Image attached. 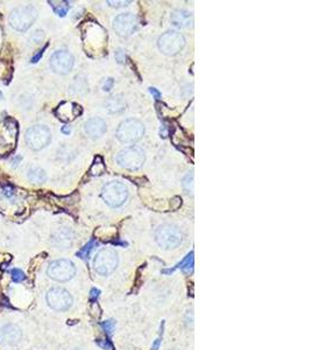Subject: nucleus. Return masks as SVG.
I'll return each instance as SVG.
<instances>
[{"mask_svg":"<svg viewBox=\"0 0 311 350\" xmlns=\"http://www.w3.org/2000/svg\"><path fill=\"white\" fill-rule=\"evenodd\" d=\"M155 239L158 246L164 250H172L177 248L183 240V234L176 225L162 224L156 229Z\"/></svg>","mask_w":311,"mask_h":350,"instance_id":"obj_1","label":"nucleus"},{"mask_svg":"<svg viewBox=\"0 0 311 350\" xmlns=\"http://www.w3.org/2000/svg\"><path fill=\"white\" fill-rule=\"evenodd\" d=\"M145 134V126L137 119H126L120 123L117 130V138L122 144H134Z\"/></svg>","mask_w":311,"mask_h":350,"instance_id":"obj_2","label":"nucleus"},{"mask_svg":"<svg viewBox=\"0 0 311 350\" xmlns=\"http://www.w3.org/2000/svg\"><path fill=\"white\" fill-rule=\"evenodd\" d=\"M146 161V154L142 148L138 146H131L122 149L117 155V163L125 169L137 170L141 168Z\"/></svg>","mask_w":311,"mask_h":350,"instance_id":"obj_3","label":"nucleus"},{"mask_svg":"<svg viewBox=\"0 0 311 350\" xmlns=\"http://www.w3.org/2000/svg\"><path fill=\"white\" fill-rule=\"evenodd\" d=\"M36 18L37 11L35 10L33 6L26 5L12 11L8 21H10V25L16 31L23 32L33 25Z\"/></svg>","mask_w":311,"mask_h":350,"instance_id":"obj_4","label":"nucleus"},{"mask_svg":"<svg viewBox=\"0 0 311 350\" xmlns=\"http://www.w3.org/2000/svg\"><path fill=\"white\" fill-rule=\"evenodd\" d=\"M103 199L112 208H119L127 201L128 190L124 184L118 181L108 182L103 188Z\"/></svg>","mask_w":311,"mask_h":350,"instance_id":"obj_5","label":"nucleus"},{"mask_svg":"<svg viewBox=\"0 0 311 350\" xmlns=\"http://www.w3.org/2000/svg\"><path fill=\"white\" fill-rule=\"evenodd\" d=\"M158 48L168 56H175L183 49L186 40L181 33L176 31H168L158 37Z\"/></svg>","mask_w":311,"mask_h":350,"instance_id":"obj_6","label":"nucleus"},{"mask_svg":"<svg viewBox=\"0 0 311 350\" xmlns=\"http://www.w3.org/2000/svg\"><path fill=\"white\" fill-rule=\"evenodd\" d=\"M26 143L33 151H40L51 143V130L45 125H35L29 128L25 136Z\"/></svg>","mask_w":311,"mask_h":350,"instance_id":"obj_7","label":"nucleus"},{"mask_svg":"<svg viewBox=\"0 0 311 350\" xmlns=\"http://www.w3.org/2000/svg\"><path fill=\"white\" fill-rule=\"evenodd\" d=\"M93 265H95V270L99 275H111L118 266V255L112 249H102L96 255Z\"/></svg>","mask_w":311,"mask_h":350,"instance_id":"obj_8","label":"nucleus"},{"mask_svg":"<svg viewBox=\"0 0 311 350\" xmlns=\"http://www.w3.org/2000/svg\"><path fill=\"white\" fill-rule=\"evenodd\" d=\"M47 273L52 280L56 281H68L75 276L76 269L74 263L69 259H58L54 260L48 266Z\"/></svg>","mask_w":311,"mask_h":350,"instance_id":"obj_9","label":"nucleus"},{"mask_svg":"<svg viewBox=\"0 0 311 350\" xmlns=\"http://www.w3.org/2000/svg\"><path fill=\"white\" fill-rule=\"evenodd\" d=\"M47 304L52 310L63 312L69 310L72 305V296L64 288L55 287L47 293Z\"/></svg>","mask_w":311,"mask_h":350,"instance_id":"obj_10","label":"nucleus"},{"mask_svg":"<svg viewBox=\"0 0 311 350\" xmlns=\"http://www.w3.org/2000/svg\"><path fill=\"white\" fill-rule=\"evenodd\" d=\"M74 56L67 51H57L52 55L51 57V67L55 73L68 74L74 67Z\"/></svg>","mask_w":311,"mask_h":350,"instance_id":"obj_11","label":"nucleus"},{"mask_svg":"<svg viewBox=\"0 0 311 350\" xmlns=\"http://www.w3.org/2000/svg\"><path fill=\"white\" fill-rule=\"evenodd\" d=\"M138 19L134 14L122 13L119 14L113 21V29L120 37H128L136 31Z\"/></svg>","mask_w":311,"mask_h":350,"instance_id":"obj_12","label":"nucleus"},{"mask_svg":"<svg viewBox=\"0 0 311 350\" xmlns=\"http://www.w3.org/2000/svg\"><path fill=\"white\" fill-rule=\"evenodd\" d=\"M106 129H107L106 123H105L102 118H98V117L89 119L84 124L85 134H86L89 138H92V139L101 138L103 134L106 132Z\"/></svg>","mask_w":311,"mask_h":350,"instance_id":"obj_13","label":"nucleus"},{"mask_svg":"<svg viewBox=\"0 0 311 350\" xmlns=\"http://www.w3.org/2000/svg\"><path fill=\"white\" fill-rule=\"evenodd\" d=\"M21 339V331L14 325H6L0 328V342L5 345H16Z\"/></svg>","mask_w":311,"mask_h":350,"instance_id":"obj_14","label":"nucleus"},{"mask_svg":"<svg viewBox=\"0 0 311 350\" xmlns=\"http://www.w3.org/2000/svg\"><path fill=\"white\" fill-rule=\"evenodd\" d=\"M172 22L176 27H189L192 23V16L188 11H175L172 14Z\"/></svg>","mask_w":311,"mask_h":350,"instance_id":"obj_15","label":"nucleus"},{"mask_svg":"<svg viewBox=\"0 0 311 350\" xmlns=\"http://www.w3.org/2000/svg\"><path fill=\"white\" fill-rule=\"evenodd\" d=\"M72 234L71 231L68 230V229H62L56 234V236L54 237V242L56 245L61 246V248H68V246L71 245L72 243Z\"/></svg>","mask_w":311,"mask_h":350,"instance_id":"obj_16","label":"nucleus"},{"mask_svg":"<svg viewBox=\"0 0 311 350\" xmlns=\"http://www.w3.org/2000/svg\"><path fill=\"white\" fill-rule=\"evenodd\" d=\"M106 109L110 112L118 113L126 109V103L120 96H113L106 101Z\"/></svg>","mask_w":311,"mask_h":350,"instance_id":"obj_17","label":"nucleus"},{"mask_svg":"<svg viewBox=\"0 0 311 350\" xmlns=\"http://www.w3.org/2000/svg\"><path fill=\"white\" fill-rule=\"evenodd\" d=\"M27 176L33 184H43L47 180L46 172L42 168H39V167H34V168L29 169Z\"/></svg>","mask_w":311,"mask_h":350,"instance_id":"obj_18","label":"nucleus"},{"mask_svg":"<svg viewBox=\"0 0 311 350\" xmlns=\"http://www.w3.org/2000/svg\"><path fill=\"white\" fill-rule=\"evenodd\" d=\"M177 266L181 267L184 272H191L193 266V252L188 255Z\"/></svg>","mask_w":311,"mask_h":350,"instance_id":"obj_19","label":"nucleus"},{"mask_svg":"<svg viewBox=\"0 0 311 350\" xmlns=\"http://www.w3.org/2000/svg\"><path fill=\"white\" fill-rule=\"evenodd\" d=\"M49 4H52V1H49ZM52 8H54L55 13L60 17H64L69 11V5L67 1H60V2H57V5L52 4Z\"/></svg>","mask_w":311,"mask_h":350,"instance_id":"obj_20","label":"nucleus"},{"mask_svg":"<svg viewBox=\"0 0 311 350\" xmlns=\"http://www.w3.org/2000/svg\"><path fill=\"white\" fill-rule=\"evenodd\" d=\"M95 244H96L95 239H91L90 242L87 243L86 245H85L84 248L81 250V251H78V252H77V256H78V257H79V258H82V259H87V258H89V255H90L91 250L93 249V246H95Z\"/></svg>","mask_w":311,"mask_h":350,"instance_id":"obj_21","label":"nucleus"},{"mask_svg":"<svg viewBox=\"0 0 311 350\" xmlns=\"http://www.w3.org/2000/svg\"><path fill=\"white\" fill-rule=\"evenodd\" d=\"M183 187L188 193H191L193 190V173L190 172L186 178L183 179Z\"/></svg>","mask_w":311,"mask_h":350,"instance_id":"obj_22","label":"nucleus"},{"mask_svg":"<svg viewBox=\"0 0 311 350\" xmlns=\"http://www.w3.org/2000/svg\"><path fill=\"white\" fill-rule=\"evenodd\" d=\"M11 276H12V279H13L14 282H21L26 279L25 273H23L21 270H19V269L12 270Z\"/></svg>","mask_w":311,"mask_h":350,"instance_id":"obj_23","label":"nucleus"},{"mask_svg":"<svg viewBox=\"0 0 311 350\" xmlns=\"http://www.w3.org/2000/svg\"><path fill=\"white\" fill-rule=\"evenodd\" d=\"M102 327L104 328L108 334H111V333H112V331H113L114 322L112 321V320H108V321H105V322L102 323Z\"/></svg>","mask_w":311,"mask_h":350,"instance_id":"obj_24","label":"nucleus"},{"mask_svg":"<svg viewBox=\"0 0 311 350\" xmlns=\"http://www.w3.org/2000/svg\"><path fill=\"white\" fill-rule=\"evenodd\" d=\"M113 84H114L113 78H107L106 81L104 82V84H103V90H104V91H110L113 88Z\"/></svg>","mask_w":311,"mask_h":350,"instance_id":"obj_25","label":"nucleus"},{"mask_svg":"<svg viewBox=\"0 0 311 350\" xmlns=\"http://www.w3.org/2000/svg\"><path fill=\"white\" fill-rule=\"evenodd\" d=\"M97 343H98V345L105 350H111V349H112V345H111L110 341H107V340H99V341H97Z\"/></svg>","mask_w":311,"mask_h":350,"instance_id":"obj_26","label":"nucleus"},{"mask_svg":"<svg viewBox=\"0 0 311 350\" xmlns=\"http://www.w3.org/2000/svg\"><path fill=\"white\" fill-rule=\"evenodd\" d=\"M99 294H101V291L97 290V288H92L90 292V299L92 300V301H96V300L98 299Z\"/></svg>","mask_w":311,"mask_h":350,"instance_id":"obj_27","label":"nucleus"},{"mask_svg":"<svg viewBox=\"0 0 311 350\" xmlns=\"http://www.w3.org/2000/svg\"><path fill=\"white\" fill-rule=\"evenodd\" d=\"M116 57H117V60H118L119 63H122L125 61L126 55H125V53L121 51V49H119V51L116 53Z\"/></svg>","mask_w":311,"mask_h":350,"instance_id":"obj_28","label":"nucleus"},{"mask_svg":"<svg viewBox=\"0 0 311 350\" xmlns=\"http://www.w3.org/2000/svg\"><path fill=\"white\" fill-rule=\"evenodd\" d=\"M108 4L113 7H121V6H127V4H130L131 1H107Z\"/></svg>","mask_w":311,"mask_h":350,"instance_id":"obj_29","label":"nucleus"},{"mask_svg":"<svg viewBox=\"0 0 311 350\" xmlns=\"http://www.w3.org/2000/svg\"><path fill=\"white\" fill-rule=\"evenodd\" d=\"M149 91H151L152 95H153L156 99H158V98H160V97H161V92H160V91H158L157 89H155V88H151V89H149Z\"/></svg>","mask_w":311,"mask_h":350,"instance_id":"obj_30","label":"nucleus"},{"mask_svg":"<svg viewBox=\"0 0 311 350\" xmlns=\"http://www.w3.org/2000/svg\"><path fill=\"white\" fill-rule=\"evenodd\" d=\"M158 347H160V339H157V340L155 341V342H154V345H153V350H157V349H158Z\"/></svg>","mask_w":311,"mask_h":350,"instance_id":"obj_31","label":"nucleus"},{"mask_svg":"<svg viewBox=\"0 0 311 350\" xmlns=\"http://www.w3.org/2000/svg\"><path fill=\"white\" fill-rule=\"evenodd\" d=\"M70 131H71V129H70L69 126H64V128L62 129V132H63V133L69 134V133H70Z\"/></svg>","mask_w":311,"mask_h":350,"instance_id":"obj_32","label":"nucleus"}]
</instances>
